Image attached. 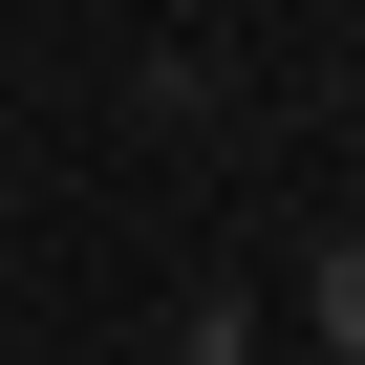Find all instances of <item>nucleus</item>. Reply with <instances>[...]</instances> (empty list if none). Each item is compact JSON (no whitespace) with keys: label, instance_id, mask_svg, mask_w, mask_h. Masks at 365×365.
Wrapping results in <instances>:
<instances>
[{"label":"nucleus","instance_id":"f257e3e1","mask_svg":"<svg viewBox=\"0 0 365 365\" xmlns=\"http://www.w3.org/2000/svg\"><path fill=\"white\" fill-rule=\"evenodd\" d=\"M322 344L365 365V237H322Z\"/></svg>","mask_w":365,"mask_h":365}]
</instances>
